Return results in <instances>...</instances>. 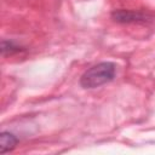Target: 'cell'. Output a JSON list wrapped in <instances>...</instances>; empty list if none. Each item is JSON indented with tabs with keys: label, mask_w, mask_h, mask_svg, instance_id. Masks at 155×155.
Wrapping results in <instances>:
<instances>
[{
	"label": "cell",
	"mask_w": 155,
	"mask_h": 155,
	"mask_svg": "<svg viewBox=\"0 0 155 155\" xmlns=\"http://www.w3.org/2000/svg\"><path fill=\"white\" fill-rule=\"evenodd\" d=\"M17 143H18V138L13 133L7 132V131L1 132V134H0V151H1V154H6V153L13 150L16 148Z\"/></svg>",
	"instance_id": "3"
},
{
	"label": "cell",
	"mask_w": 155,
	"mask_h": 155,
	"mask_svg": "<svg viewBox=\"0 0 155 155\" xmlns=\"http://www.w3.org/2000/svg\"><path fill=\"white\" fill-rule=\"evenodd\" d=\"M24 51V47L16 44L15 41L12 40H2L1 41V53L2 56H11V54H15V53H19V52H23Z\"/></svg>",
	"instance_id": "4"
},
{
	"label": "cell",
	"mask_w": 155,
	"mask_h": 155,
	"mask_svg": "<svg viewBox=\"0 0 155 155\" xmlns=\"http://www.w3.org/2000/svg\"><path fill=\"white\" fill-rule=\"evenodd\" d=\"M116 74V64L113 62H101L88 68L80 78V86L82 88H97L114 80Z\"/></svg>",
	"instance_id": "1"
},
{
	"label": "cell",
	"mask_w": 155,
	"mask_h": 155,
	"mask_svg": "<svg viewBox=\"0 0 155 155\" xmlns=\"http://www.w3.org/2000/svg\"><path fill=\"white\" fill-rule=\"evenodd\" d=\"M111 19L120 24H131V23H145L150 19V16L143 11L138 10H125L119 8L111 12Z\"/></svg>",
	"instance_id": "2"
}]
</instances>
